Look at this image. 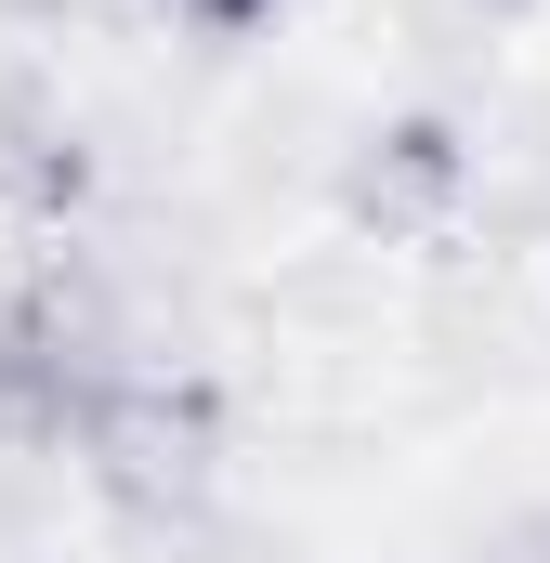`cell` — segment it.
<instances>
[{"instance_id": "6da1fadb", "label": "cell", "mask_w": 550, "mask_h": 563, "mask_svg": "<svg viewBox=\"0 0 550 563\" xmlns=\"http://www.w3.org/2000/svg\"><path fill=\"white\" fill-rule=\"evenodd\" d=\"M119 367H157L132 341V314H119V288L92 276V263H26V288L0 301V432L13 445H79V420H92V394L119 380Z\"/></svg>"}, {"instance_id": "52a82bcc", "label": "cell", "mask_w": 550, "mask_h": 563, "mask_svg": "<svg viewBox=\"0 0 550 563\" xmlns=\"http://www.w3.org/2000/svg\"><path fill=\"white\" fill-rule=\"evenodd\" d=\"M485 13H538V0H485Z\"/></svg>"}, {"instance_id": "3957f363", "label": "cell", "mask_w": 550, "mask_h": 563, "mask_svg": "<svg viewBox=\"0 0 550 563\" xmlns=\"http://www.w3.org/2000/svg\"><path fill=\"white\" fill-rule=\"evenodd\" d=\"M459 197H472V144H459V119H381V132H354V157H341V223L381 236V250L446 236Z\"/></svg>"}, {"instance_id": "7a4b0ae2", "label": "cell", "mask_w": 550, "mask_h": 563, "mask_svg": "<svg viewBox=\"0 0 550 563\" xmlns=\"http://www.w3.org/2000/svg\"><path fill=\"white\" fill-rule=\"evenodd\" d=\"M79 472H92V498L106 511H144V525H170V511H197L210 498V459H223V394L197 380V367H119L106 394H92V420L66 445Z\"/></svg>"}, {"instance_id": "277c9868", "label": "cell", "mask_w": 550, "mask_h": 563, "mask_svg": "<svg viewBox=\"0 0 550 563\" xmlns=\"http://www.w3.org/2000/svg\"><path fill=\"white\" fill-rule=\"evenodd\" d=\"M0 210L13 223H79L92 210V144L53 92H0Z\"/></svg>"}, {"instance_id": "5b68a950", "label": "cell", "mask_w": 550, "mask_h": 563, "mask_svg": "<svg viewBox=\"0 0 550 563\" xmlns=\"http://www.w3.org/2000/svg\"><path fill=\"white\" fill-rule=\"evenodd\" d=\"M184 26H210V40H250V26H275V0H170Z\"/></svg>"}, {"instance_id": "8992f818", "label": "cell", "mask_w": 550, "mask_h": 563, "mask_svg": "<svg viewBox=\"0 0 550 563\" xmlns=\"http://www.w3.org/2000/svg\"><path fill=\"white\" fill-rule=\"evenodd\" d=\"M0 13H13V26H66L79 0H0Z\"/></svg>"}]
</instances>
